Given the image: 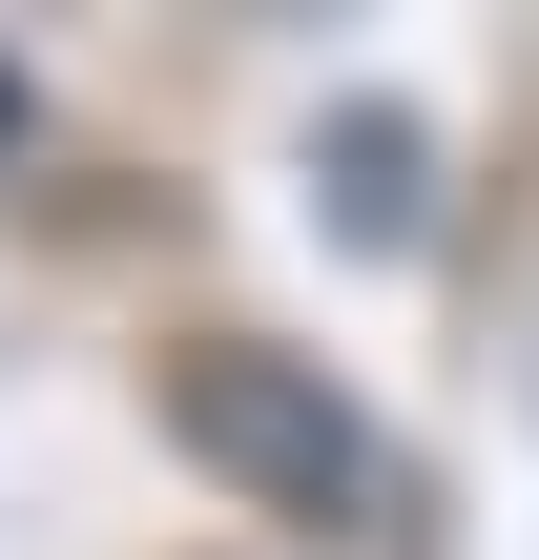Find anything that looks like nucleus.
I'll return each instance as SVG.
<instances>
[{
    "mask_svg": "<svg viewBox=\"0 0 539 560\" xmlns=\"http://www.w3.org/2000/svg\"><path fill=\"white\" fill-rule=\"evenodd\" d=\"M0 145H21V62H0Z\"/></svg>",
    "mask_w": 539,
    "mask_h": 560,
    "instance_id": "obj_3",
    "label": "nucleus"
},
{
    "mask_svg": "<svg viewBox=\"0 0 539 560\" xmlns=\"http://www.w3.org/2000/svg\"><path fill=\"white\" fill-rule=\"evenodd\" d=\"M312 166H353V187H332L353 249H415V125H353V145H312Z\"/></svg>",
    "mask_w": 539,
    "mask_h": 560,
    "instance_id": "obj_2",
    "label": "nucleus"
},
{
    "mask_svg": "<svg viewBox=\"0 0 539 560\" xmlns=\"http://www.w3.org/2000/svg\"><path fill=\"white\" fill-rule=\"evenodd\" d=\"M166 436H187L229 499H270V520H395V436H374L312 353H270V332H187V353H166Z\"/></svg>",
    "mask_w": 539,
    "mask_h": 560,
    "instance_id": "obj_1",
    "label": "nucleus"
}]
</instances>
